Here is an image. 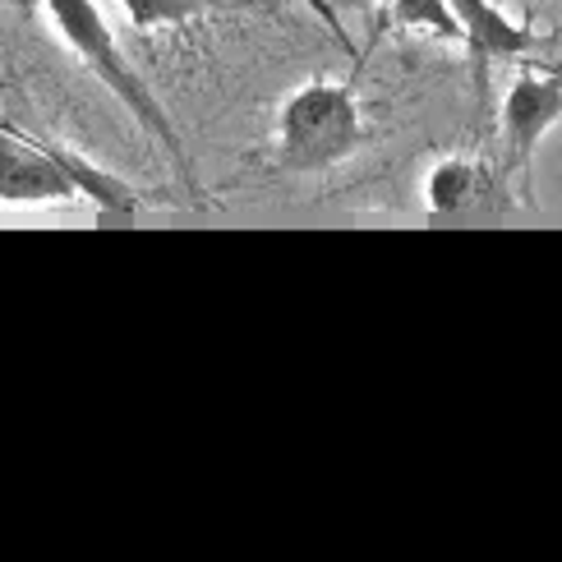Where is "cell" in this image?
Here are the masks:
<instances>
[{"mask_svg":"<svg viewBox=\"0 0 562 562\" xmlns=\"http://www.w3.org/2000/svg\"><path fill=\"white\" fill-rule=\"evenodd\" d=\"M484 194V171L471 157H442L425 176V207L438 217H457L465 207H475Z\"/></svg>","mask_w":562,"mask_h":562,"instance_id":"6","label":"cell"},{"mask_svg":"<svg viewBox=\"0 0 562 562\" xmlns=\"http://www.w3.org/2000/svg\"><path fill=\"white\" fill-rule=\"evenodd\" d=\"M383 19L402 33H425L438 42H461V23L448 0H383Z\"/></svg>","mask_w":562,"mask_h":562,"instance_id":"7","label":"cell"},{"mask_svg":"<svg viewBox=\"0 0 562 562\" xmlns=\"http://www.w3.org/2000/svg\"><path fill=\"white\" fill-rule=\"evenodd\" d=\"M121 10L130 19V29L157 33V29H180L207 10V0H121Z\"/></svg>","mask_w":562,"mask_h":562,"instance_id":"8","label":"cell"},{"mask_svg":"<svg viewBox=\"0 0 562 562\" xmlns=\"http://www.w3.org/2000/svg\"><path fill=\"white\" fill-rule=\"evenodd\" d=\"M364 144V111L350 83L310 79L277 111L272 161L286 176H323L356 157Z\"/></svg>","mask_w":562,"mask_h":562,"instance_id":"2","label":"cell"},{"mask_svg":"<svg viewBox=\"0 0 562 562\" xmlns=\"http://www.w3.org/2000/svg\"><path fill=\"white\" fill-rule=\"evenodd\" d=\"M457 23H461V42L465 56L475 60V69H484L488 60H517V56H535L540 52V33L526 29V23L507 19L494 0H448Z\"/></svg>","mask_w":562,"mask_h":562,"instance_id":"5","label":"cell"},{"mask_svg":"<svg viewBox=\"0 0 562 562\" xmlns=\"http://www.w3.org/2000/svg\"><path fill=\"white\" fill-rule=\"evenodd\" d=\"M79 190L52 138L19 134L0 125V203L5 207H56L75 203Z\"/></svg>","mask_w":562,"mask_h":562,"instance_id":"3","label":"cell"},{"mask_svg":"<svg viewBox=\"0 0 562 562\" xmlns=\"http://www.w3.org/2000/svg\"><path fill=\"white\" fill-rule=\"evenodd\" d=\"M562 121V79L549 75H517L507 88L503 111H498V134H503V171L530 180V161L549 138V130Z\"/></svg>","mask_w":562,"mask_h":562,"instance_id":"4","label":"cell"},{"mask_svg":"<svg viewBox=\"0 0 562 562\" xmlns=\"http://www.w3.org/2000/svg\"><path fill=\"white\" fill-rule=\"evenodd\" d=\"M42 5H46V14H52L56 33L65 37V46L83 60L88 75H98V83H106L111 98L130 111V121L176 161V171H180L184 180H190V157H184L180 130L171 125L167 106L157 102V92L144 83V75H138V69L130 65L125 46L115 42L106 14L98 10V0H42Z\"/></svg>","mask_w":562,"mask_h":562,"instance_id":"1","label":"cell"}]
</instances>
